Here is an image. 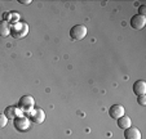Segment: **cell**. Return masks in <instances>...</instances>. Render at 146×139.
<instances>
[{
    "label": "cell",
    "instance_id": "1",
    "mask_svg": "<svg viewBox=\"0 0 146 139\" xmlns=\"http://www.w3.org/2000/svg\"><path fill=\"white\" fill-rule=\"evenodd\" d=\"M29 34V25L26 22H17L11 25V36L14 39H22Z\"/></svg>",
    "mask_w": 146,
    "mask_h": 139
},
{
    "label": "cell",
    "instance_id": "13",
    "mask_svg": "<svg viewBox=\"0 0 146 139\" xmlns=\"http://www.w3.org/2000/svg\"><path fill=\"white\" fill-rule=\"evenodd\" d=\"M19 109H18V107H14V106H9V107H7L5 108V111H4V115L7 116V119H14V117H17L18 115H17V112H18Z\"/></svg>",
    "mask_w": 146,
    "mask_h": 139
},
{
    "label": "cell",
    "instance_id": "5",
    "mask_svg": "<svg viewBox=\"0 0 146 139\" xmlns=\"http://www.w3.org/2000/svg\"><path fill=\"white\" fill-rule=\"evenodd\" d=\"M146 25V17L140 16V14H135L131 18V26L135 30H142Z\"/></svg>",
    "mask_w": 146,
    "mask_h": 139
},
{
    "label": "cell",
    "instance_id": "16",
    "mask_svg": "<svg viewBox=\"0 0 146 139\" xmlns=\"http://www.w3.org/2000/svg\"><path fill=\"white\" fill-rule=\"evenodd\" d=\"M138 14H140V16H143L145 17L146 16V5H140L138 7Z\"/></svg>",
    "mask_w": 146,
    "mask_h": 139
},
{
    "label": "cell",
    "instance_id": "15",
    "mask_svg": "<svg viewBox=\"0 0 146 139\" xmlns=\"http://www.w3.org/2000/svg\"><path fill=\"white\" fill-rule=\"evenodd\" d=\"M137 103L140 106H146V97L145 96H138L137 97Z\"/></svg>",
    "mask_w": 146,
    "mask_h": 139
},
{
    "label": "cell",
    "instance_id": "17",
    "mask_svg": "<svg viewBox=\"0 0 146 139\" xmlns=\"http://www.w3.org/2000/svg\"><path fill=\"white\" fill-rule=\"evenodd\" d=\"M19 4H23V5H29V4H31V0H18Z\"/></svg>",
    "mask_w": 146,
    "mask_h": 139
},
{
    "label": "cell",
    "instance_id": "11",
    "mask_svg": "<svg viewBox=\"0 0 146 139\" xmlns=\"http://www.w3.org/2000/svg\"><path fill=\"white\" fill-rule=\"evenodd\" d=\"M4 21H7L9 25L17 23V22H19V13L18 12H7V13H4Z\"/></svg>",
    "mask_w": 146,
    "mask_h": 139
},
{
    "label": "cell",
    "instance_id": "8",
    "mask_svg": "<svg viewBox=\"0 0 146 139\" xmlns=\"http://www.w3.org/2000/svg\"><path fill=\"white\" fill-rule=\"evenodd\" d=\"M124 139H141V131L137 128H128L124 130Z\"/></svg>",
    "mask_w": 146,
    "mask_h": 139
},
{
    "label": "cell",
    "instance_id": "2",
    "mask_svg": "<svg viewBox=\"0 0 146 139\" xmlns=\"http://www.w3.org/2000/svg\"><path fill=\"white\" fill-rule=\"evenodd\" d=\"M35 106V99L31 96H22L18 101V109L23 112H31Z\"/></svg>",
    "mask_w": 146,
    "mask_h": 139
},
{
    "label": "cell",
    "instance_id": "7",
    "mask_svg": "<svg viewBox=\"0 0 146 139\" xmlns=\"http://www.w3.org/2000/svg\"><path fill=\"white\" fill-rule=\"evenodd\" d=\"M30 120L35 124H41L44 123L45 120V113L44 111L41 108H35L34 111H31V116H30Z\"/></svg>",
    "mask_w": 146,
    "mask_h": 139
},
{
    "label": "cell",
    "instance_id": "6",
    "mask_svg": "<svg viewBox=\"0 0 146 139\" xmlns=\"http://www.w3.org/2000/svg\"><path fill=\"white\" fill-rule=\"evenodd\" d=\"M124 113H125V109H124V107L121 106V104H113V106L109 108V115H110L111 119H116V120H118Z\"/></svg>",
    "mask_w": 146,
    "mask_h": 139
},
{
    "label": "cell",
    "instance_id": "3",
    "mask_svg": "<svg viewBox=\"0 0 146 139\" xmlns=\"http://www.w3.org/2000/svg\"><path fill=\"white\" fill-rule=\"evenodd\" d=\"M13 126L17 131H26L30 128V120L23 115H18L13 119Z\"/></svg>",
    "mask_w": 146,
    "mask_h": 139
},
{
    "label": "cell",
    "instance_id": "12",
    "mask_svg": "<svg viewBox=\"0 0 146 139\" xmlns=\"http://www.w3.org/2000/svg\"><path fill=\"white\" fill-rule=\"evenodd\" d=\"M11 35V25L7 21H0V36L1 38H7Z\"/></svg>",
    "mask_w": 146,
    "mask_h": 139
},
{
    "label": "cell",
    "instance_id": "4",
    "mask_svg": "<svg viewBox=\"0 0 146 139\" xmlns=\"http://www.w3.org/2000/svg\"><path fill=\"white\" fill-rule=\"evenodd\" d=\"M87 36V27L84 25H75L70 30V38L72 40H83Z\"/></svg>",
    "mask_w": 146,
    "mask_h": 139
},
{
    "label": "cell",
    "instance_id": "14",
    "mask_svg": "<svg viewBox=\"0 0 146 139\" xmlns=\"http://www.w3.org/2000/svg\"><path fill=\"white\" fill-rule=\"evenodd\" d=\"M7 124H8V119H7V116L4 113H0V129L4 128Z\"/></svg>",
    "mask_w": 146,
    "mask_h": 139
},
{
    "label": "cell",
    "instance_id": "10",
    "mask_svg": "<svg viewBox=\"0 0 146 139\" xmlns=\"http://www.w3.org/2000/svg\"><path fill=\"white\" fill-rule=\"evenodd\" d=\"M116 124H118V128L119 129H123V130H125V129L131 128V125H132V121H131V119L128 117L127 115H123L121 117H119L118 120H116Z\"/></svg>",
    "mask_w": 146,
    "mask_h": 139
},
{
    "label": "cell",
    "instance_id": "9",
    "mask_svg": "<svg viewBox=\"0 0 146 139\" xmlns=\"http://www.w3.org/2000/svg\"><path fill=\"white\" fill-rule=\"evenodd\" d=\"M133 93L136 96H145L146 93V82L142 80H137V81L133 84Z\"/></svg>",
    "mask_w": 146,
    "mask_h": 139
}]
</instances>
